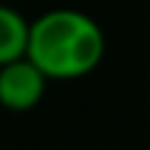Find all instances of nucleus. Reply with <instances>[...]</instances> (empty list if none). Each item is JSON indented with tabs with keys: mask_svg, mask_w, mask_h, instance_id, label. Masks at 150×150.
<instances>
[{
	"mask_svg": "<svg viewBox=\"0 0 150 150\" xmlns=\"http://www.w3.org/2000/svg\"><path fill=\"white\" fill-rule=\"evenodd\" d=\"M47 76L24 55L0 66V105L8 111H32L45 95Z\"/></svg>",
	"mask_w": 150,
	"mask_h": 150,
	"instance_id": "obj_2",
	"label": "nucleus"
},
{
	"mask_svg": "<svg viewBox=\"0 0 150 150\" xmlns=\"http://www.w3.org/2000/svg\"><path fill=\"white\" fill-rule=\"evenodd\" d=\"M29 21L11 5H0V66L26 55Z\"/></svg>",
	"mask_w": 150,
	"mask_h": 150,
	"instance_id": "obj_3",
	"label": "nucleus"
},
{
	"mask_svg": "<svg viewBox=\"0 0 150 150\" xmlns=\"http://www.w3.org/2000/svg\"><path fill=\"white\" fill-rule=\"evenodd\" d=\"M105 55V34L95 18L74 8H58L29 24L26 58L47 79H79Z\"/></svg>",
	"mask_w": 150,
	"mask_h": 150,
	"instance_id": "obj_1",
	"label": "nucleus"
}]
</instances>
